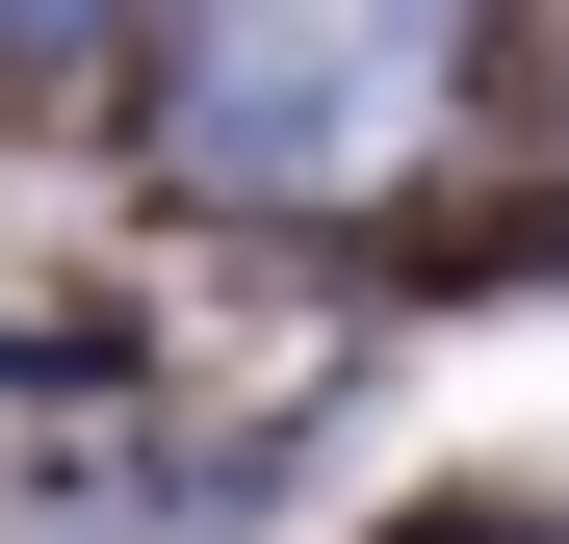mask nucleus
<instances>
[{"label": "nucleus", "mask_w": 569, "mask_h": 544, "mask_svg": "<svg viewBox=\"0 0 569 544\" xmlns=\"http://www.w3.org/2000/svg\"><path fill=\"white\" fill-rule=\"evenodd\" d=\"M440 52H466V0H181V156L208 181H389L440 130Z\"/></svg>", "instance_id": "1"}]
</instances>
